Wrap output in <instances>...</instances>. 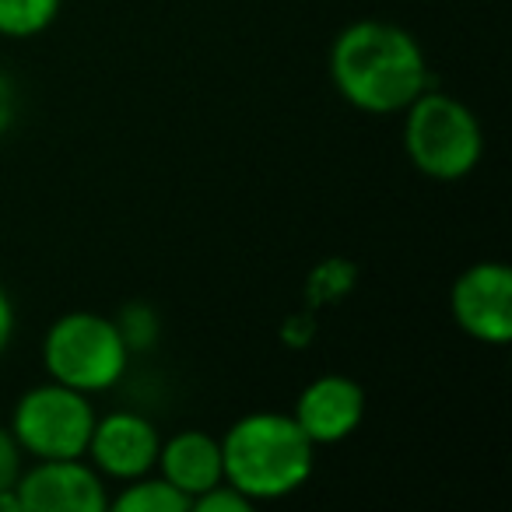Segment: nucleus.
<instances>
[{"label": "nucleus", "mask_w": 512, "mask_h": 512, "mask_svg": "<svg viewBox=\"0 0 512 512\" xmlns=\"http://www.w3.org/2000/svg\"><path fill=\"white\" fill-rule=\"evenodd\" d=\"M327 67L334 92L351 109L372 116H400L425 88H432L418 36L379 18L344 25L330 43Z\"/></svg>", "instance_id": "nucleus-1"}, {"label": "nucleus", "mask_w": 512, "mask_h": 512, "mask_svg": "<svg viewBox=\"0 0 512 512\" xmlns=\"http://www.w3.org/2000/svg\"><path fill=\"white\" fill-rule=\"evenodd\" d=\"M225 481L249 502H278L306 488L316 470V446L285 411H249L221 435Z\"/></svg>", "instance_id": "nucleus-2"}, {"label": "nucleus", "mask_w": 512, "mask_h": 512, "mask_svg": "<svg viewBox=\"0 0 512 512\" xmlns=\"http://www.w3.org/2000/svg\"><path fill=\"white\" fill-rule=\"evenodd\" d=\"M407 162L432 183H460L481 165L484 130L467 102L425 88L404 109Z\"/></svg>", "instance_id": "nucleus-3"}, {"label": "nucleus", "mask_w": 512, "mask_h": 512, "mask_svg": "<svg viewBox=\"0 0 512 512\" xmlns=\"http://www.w3.org/2000/svg\"><path fill=\"white\" fill-rule=\"evenodd\" d=\"M130 365V348L113 316L74 309L50 323L43 337V369L53 383L78 393H106L120 386Z\"/></svg>", "instance_id": "nucleus-4"}, {"label": "nucleus", "mask_w": 512, "mask_h": 512, "mask_svg": "<svg viewBox=\"0 0 512 512\" xmlns=\"http://www.w3.org/2000/svg\"><path fill=\"white\" fill-rule=\"evenodd\" d=\"M95 418L99 414L88 393L46 379L15 400L8 428L32 460H71L88 453Z\"/></svg>", "instance_id": "nucleus-5"}, {"label": "nucleus", "mask_w": 512, "mask_h": 512, "mask_svg": "<svg viewBox=\"0 0 512 512\" xmlns=\"http://www.w3.org/2000/svg\"><path fill=\"white\" fill-rule=\"evenodd\" d=\"M449 316L477 344L512 341V271L502 260H477L449 288Z\"/></svg>", "instance_id": "nucleus-6"}, {"label": "nucleus", "mask_w": 512, "mask_h": 512, "mask_svg": "<svg viewBox=\"0 0 512 512\" xmlns=\"http://www.w3.org/2000/svg\"><path fill=\"white\" fill-rule=\"evenodd\" d=\"M22 512H106L109 484L85 456L36 460L15 484Z\"/></svg>", "instance_id": "nucleus-7"}, {"label": "nucleus", "mask_w": 512, "mask_h": 512, "mask_svg": "<svg viewBox=\"0 0 512 512\" xmlns=\"http://www.w3.org/2000/svg\"><path fill=\"white\" fill-rule=\"evenodd\" d=\"M158 435L155 421L141 411H109L95 418L92 439H88L85 460L99 470L106 481L127 484L144 477L158 463Z\"/></svg>", "instance_id": "nucleus-8"}, {"label": "nucleus", "mask_w": 512, "mask_h": 512, "mask_svg": "<svg viewBox=\"0 0 512 512\" xmlns=\"http://www.w3.org/2000/svg\"><path fill=\"white\" fill-rule=\"evenodd\" d=\"M365 411H369V400H365L358 379L344 376V372H323L302 386L292 418L299 421L306 439L320 449L351 439L362 428Z\"/></svg>", "instance_id": "nucleus-9"}, {"label": "nucleus", "mask_w": 512, "mask_h": 512, "mask_svg": "<svg viewBox=\"0 0 512 512\" xmlns=\"http://www.w3.org/2000/svg\"><path fill=\"white\" fill-rule=\"evenodd\" d=\"M155 470L172 484V488L183 491L193 505V498L204 495V491L214 488L218 481H225L221 439L200 432V428H183V432L162 439Z\"/></svg>", "instance_id": "nucleus-10"}, {"label": "nucleus", "mask_w": 512, "mask_h": 512, "mask_svg": "<svg viewBox=\"0 0 512 512\" xmlns=\"http://www.w3.org/2000/svg\"><path fill=\"white\" fill-rule=\"evenodd\" d=\"M109 509L116 512H190V498L176 491L158 470L123 484L116 495H109Z\"/></svg>", "instance_id": "nucleus-11"}, {"label": "nucleus", "mask_w": 512, "mask_h": 512, "mask_svg": "<svg viewBox=\"0 0 512 512\" xmlns=\"http://www.w3.org/2000/svg\"><path fill=\"white\" fill-rule=\"evenodd\" d=\"M64 0H0V36L36 39L60 18Z\"/></svg>", "instance_id": "nucleus-12"}, {"label": "nucleus", "mask_w": 512, "mask_h": 512, "mask_svg": "<svg viewBox=\"0 0 512 512\" xmlns=\"http://www.w3.org/2000/svg\"><path fill=\"white\" fill-rule=\"evenodd\" d=\"M113 320H116V327H120L123 341H127L130 355H134V351H148L158 344L162 327H158V316L148 302H130V306H123L120 316H113Z\"/></svg>", "instance_id": "nucleus-13"}, {"label": "nucleus", "mask_w": 512, "mask_h": 512, "mask_svg": "<svg viewBox=\"0 0 512 512\" xmlns=\"http://www.w3.org/2000/svg\"><path fill=\"white\" fill-rule=\"evenodd\" d=\"M256 502H249L246 495H242L235 484H228V481H218L214 488H207L204 495H197L193 498V505L190 509H197V512H249Z\"/></svg>", "instance_id": "nucleus-14"}, {"label": "nucleus", "mask_w": 512, "mask_h": 512, "mask_svg": "<svg viewBox=\"0 0 512 512\" xmlns=\"http://www.w3.org/2000/svg\"><path fill=\"white\" fill-rule=\"evenodd\" d=\"M25 470V453L22 446L15 442L8 425H0V491L4 488H15L18 477Z\"/></svg>", "instance_id": "nucleus-15"}, {"label": "nucleus", "mask_w": 512, "mask_h": 512, "mask_svg": "<svg viewBox=\"0 0 512 512\" xmlns=\"http://www.w3.org/2000/svg\"><path fill=\"white\" fill-rule=\"evenodd\" d=\"M18 120V88L11 74L0 71V137L8 134Z\"/></svg>", "instance_id": "nucleus-16"}, {"label": "nucleus", "mask_w": 512, "mask_h": 512, "mask_svg": "<svg viewBox=\"0 0 512 512\" xmlns=\"http://www.w3.org/2000/svg\"><path fill=\"white\" fill-rule=\"evenodd\" d=\"M15 327H18V316H15V302H11L8 288L0 285V355L11 348L15 341Z\"/></svg>", "instance_id": "nucleus-17"}, {"label": "nucleus", "mask_w": 512, "mask_h": 512, "mask_svg": "<svg viewBox=\"0 0 512 512\" xmlns=\"http://www.w3.org/2000/svg\"><path fill=\"white\" fill-rule=\"evenodd\" d=\"M0 512H22V502H18V491L15 488L0 491Z\"/></svg>", "instance_id": "nucleus-18"}]
</instances>
